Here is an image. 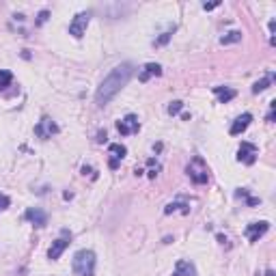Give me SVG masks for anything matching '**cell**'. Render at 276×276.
Here are the masks:
<instances>
[{"instance_id":"7402d4cb","label":"cell","mask_w":276,"mask_h":276,"mask_svg":"<svg viewBox=\"0 0 276 276\" xmlns=\"http://www.w3.org/2000/svg\"><path fill=\"white\" fill-rule=\"evenodd\" d=\"M168 39H170V32H164V35H162V37L158 39V41H156V45H162V43H166Z\"/></svg>"},{"instance_id":"4fadbf2b","label":"cell","mask_w":276,"mask_h":276,"mask_svg":"<svg viewBox=\"0 0 276 276\" xmlns=\"http://www.w3.org/2000/svg\"><path fill=\"white\" fill-rule=\"evenodd\" d=\"M108 151H110V168H117V164H119V160H123L125 158V153H127V149L123 147V145H119V143H112L110 147H108Z\"/></svg>"},{"instance_id":"52a82bcc","label":"cell","mask_w":276,"mask_h":276,"mask_svg":"<svg viewBox=\"0 0 276 276\" xmlns=\"http://www.w3.org/2000/svg\"><path fill=\"white\" fill-rule=\"evenodd\" d=\"M267 231H270V222H265V220L253 222L246 226V238H248V242H259Z\"/></svg>"},{"instance_id":"ffe728a7","label":"cell","mask_w":276,"mask_h":276,"mask_svg":"<svg viewBox=\"0 0 276 276\" xmlns=\"http://www.w3.org/2000/svg\"><path fill=\"white\" fill-rule=\"evenodd\" d=\"M183 108V102H173L168 106V115H177V112H179Z\"/></svg>"},{"instance_id":"7c38bea8","label":"cell","mask_w":276,"mask_h":276,"mask_svg":"<svg viewBox=\"0 0 276 276\" xmlns=\"http://www.w3.org/2000/svg\"><path fill=\"white\" fill-rule=\"evenodd\" d=\"M26 220H30L32 224H37V226H43V224H48V214L45 212H41V209H37V207H30V209H26Z\"/></svg>"},{"instance_id":"2e32d148","label":"cell","mask_w":276,"mask_h":276,"mask_svg":"<svg viewBox=\"0 0 276 276\" xmlns=\"http://www.w3.org/2000/svg\"><path fill=\"white\" fill-rule=\"evenodd\" d=\"M238 41H242V32H240V30H231V32H226V35L220 39V43H222V45L238 43Z\"/></svg>"},{"instance_id":"3957f363","label":"cell","mask_w":276,"mask_h":276,"mask_svg":"<svg viewBox=\"0 0 276 276\" xmlns=\"http://www.w3.org/2000/svg\"><path fill=\"white\" fill-rule=\"evenodd\" d=\"M186 170H188V177L194 183L203 186V183L209 181V170H207V164L203 162V158H192V162L188 164Z\"/></svg>"},{"instance_id":"d6986e66","label":"cell","mask_w":276,"mask_h":276,"mask_svg":"<svg viewBox=\"0 0 276 276\" xmlns=\"http://www.w3.org/2000/svg\"><path fill=\"white\" fill-rule=\"evenodd\" d=\"M177 209H181L183 214H188V212H190L188 205H181V203H170V205H166L164 212H166V214H173V212H177Z\"/></svg>"},{"instance_id":"5bb4252c","label":"cell","mask_w":276,"mask_h":276,"mask_svg":"<svg viewBox=\"0 0 276 276\" xmlns=\"http://www.w3.org/2000/svg\"><path fill=\"white\" fill-rule=\"evenodd\" d=\"M173 276H197V267H194L190 261H179Z\"/></svg>"},{"instance_id":"30bf717a","label":"cell","mask_w":276,"mask_h":276,"mask_svg":"<svg viewBox=\"0 0 276 276\" xmlns=\"http://www.w3.org/2000/svg\"><path fill=\"white\" fill-rule=\"evenodd\" d=\"M153 76H162V67L158 63H147L141 69V74H138V80H141V82H149Z\"/></svg>"},{"instance_id":"277c9868","label":"cell","mask_w":276,"mask_h":276,"mask_svg":"<svg viewBox=\"0 0 276 276\" xmlns=\"http://www.w3.org/2000/svg\"><path fill=\"white\" fill-rule=\"evenodd\" d=\"M88 22H91V13L88 11H82V13H78L74 20H71L69 24V35H74L76 39H80L86 32V26H88Z\"/></svg>"},{"instance_id":"7a4b0ae2","label":"cell","mask_w":276,"mask_h":276,"mask_svg":"<svg viewBox=\"0 0 276 276\" xmlns=\"http://www.w3.org/2000/svg\"><path fill=\"white\" fill-rule=\"evenodd\" d=\"M95 253L93 250H78L74 255V261H71V267H74L76 276H93L95 274Z\"/></svg>"},{"instance_id":"ba28073f","label":"cell","mask_w":276,"mask_h":276,"mask_svg":"<svg viewBox=\"0 0 276 276\" xmlns=\"http://www.w3.org/2000/svg\"><path fill=\"white\" fill-rule=\"evenodd\" d=\"M59 132V127H56V123L52 119H41L39 121V125L35 127V134L39 136V138H43V141H48V138H52V134H56Z\"/></svg>"},{"instance_id":"ac0fdd59","label":"cell","mask_w":276,"mask_h":276,"mask_svg":"<svg viewBox=\"0 0 276 276\" xmlns=\"http://www.w3.org/2000/svg\"><path fill=\"white\" fill-rule=\"evenodd\" d=\"M272 80H274L272 76H265L263 80H259V82H255V86H253V93H261V91H265V88L272 84Z\"/></svg>"},{"instance_id":"8992f818","label":"cell","mask_w":276,"mask_h":276,"mask_svg":"<svg viewBox=\"0 0 276 276\" xmlns=\"http://www.w3.org/2000/svg\"><path fill=\"white\" fill-rule=\"evenodd\" d=\"M69 240H71V233H69V231H63V233H61V238L52 242L50 250H48V257H50L52 261H56V259H59V257L63 255V250L69 246Z\"/></svg>"},{"instance_id":"6da1fadb","label":"cell","mask_w":276,"mask_h":276,"mask_svg":"<svg viewBox=\"0 0 276 276\" xmlns=\"http://www.w3.org/2000/svg\"><path fill=\"white\" fill-rule=\"evenodd\" d=\"M132 74H134V65H132V63H121V65H117V67L102 80L100 88H97V93H95L97 106L104 108L106 104H110L112 100H115L117 93L129 82Z\"/></svg>"},{"instance_id":"8fae6325","label":"cell","mask_w":276,"mask_h":276,"mask_svg":"<svg viewBox=\"0 0 276 276\" xmlns=\"http://www.w3.org/2000/svg\"><path fill=\"white\" fill-rule=\"evenodd\" d=\"M250 121H253V115H250V112H244V115H242V117H238V119L233 121L231 129H229L231 136H238V134H242V132H244V129L250 125Z\"/></svg>"},{"instance_id":"cb8c5ba5","label":"cell","mask_w":276,"mask_h":276,"mask_svg":"<svg viewBox=\"0 0 276 276\" xmlns=\"http://www.w3.org/2000/svg\"><path fill=\"white\" fill-rule=\"evenodd\" d=\"M218 5H220V3H212V5H203V9H205V11H212V9H216V7Z\"/></svg>"},{"instance_id":"5b68a950","label":"cell","mask_w":276,"mask_h":276,"mask_svg":"<svg viewBox=\"0 0 276 276\" xmlns=\"http://www.w3.org/2000/svg\"><path fill=\"white\" fill-rule=\"evenodd\" d=\"M117 129L121 136H129V134H136L141 129V123H138V117L136 115H127L123 119L117 121Z\"/></svg>"},{"instance_id":"e0dca14e","label":"cell","mask_w":276,"mask_h":276,"mask_svg":"<svg viewBox=\"0 0 276 276\" xmlns=\"http://www.w3.org/2000/svg\"><path fill=\"white\" fill-rule=\"evenodd\" d=\"M11 82H13V74H11V71L0 69V91H5L7 86H11Z\"/></svg>"},{"instance_id":"9a60e30c","label":"cell","mask_w":276,"mask_h":276,"mask_svg":"<svg viewBox=\"0 0 276 276\" xmlns=\"http://www.w3.org/2000/svg\"><path fill=\"white\" fill-rule=\"evenodd\" d=\"M214 93L218 97V102L220 104H226V102H231L233 97H235V91L229 86H214Z\"/></svg>"},{"instance_id":"603a6c76","label":"cell","mask_w":276,"mask_h":276,"mask_svg":"<svg viewBox=\"0 0 276 276\" xmlns=\"http://www.w3.org/2000/svg\"><path fill=\"white\" fill-rule=\"evenodd\" d=\"M48 20V11H41V13H39V20H37V24H43Z\"/></svg>"},{"instance_id":"44dd1931","label":"cell","mask_w":276,"mask_h":276,"mask_svg":"<svg viewBox=\"0 0 276 276\" xmlns=\"http://www.w3.org/2000/svg\"><path fill=\"white\" fill-rule=\"evenodd\" d=\"M9 197H7V194H0V212H3V209H7L9 207Z\"/></svg>"},{"instance_id":"9c48e42d","label":"cell","mask_w":276,"mask_h":276,"mask_svg":"<svg viewBox=\"0 0 276 276\" xmlns=\"http://www.w3.org/2000/svg\"><path fill=\"white\" fill-rule=\"evenodd\" d=\"M238 160L244 162V164H255L257 160V147L253 143H242V147L238 151Z\"/></svg>"}]
</instances>
